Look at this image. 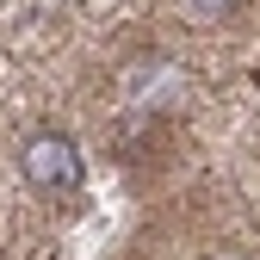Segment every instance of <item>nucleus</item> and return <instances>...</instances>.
Masks as SVG:
<instances>
[{"label": "nucleus", "mask_w": 260, "mask_h": 260, "mask_svg": "<svg viewBox=\"0 0 260 260\" xmlns=\"http://www.w3.org/2000/svg\"><path fill=\"white\" fill-rule=\"evenodd\" d=\"M19 168L38 192H56V199L81 192V180H87V161H81L75 137H62V130H31L25 149H19Z\"/></svg>", "instance_id": "f257e3e1"}, {"label": "nucleus", "mask_w": 260, "mask_h": 260, "mask_svg": "<svg viewBox=\"0 0 260 260\" xmlns=\"http://www.w3.org/2000/svg\"><path fill=\"white\" fill-rule=\"evenodd\" d=\"M230 13H236V0H186V19H199V25L230 19Z\"/></svg>", "instance_id": "f03ea898"}]
</instances>
